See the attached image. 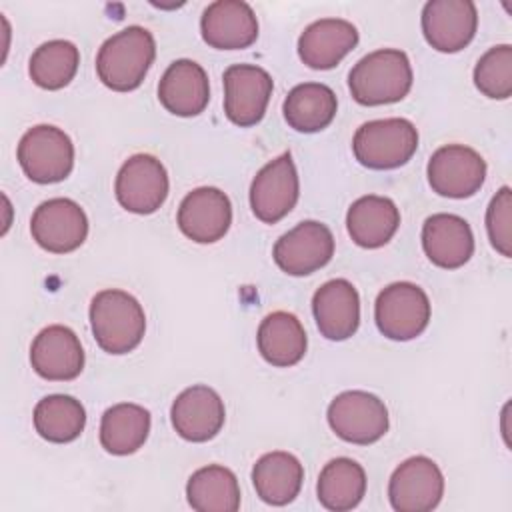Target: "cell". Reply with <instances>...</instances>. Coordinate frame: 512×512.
Masks as SVG:
<instances>
[{"label": "cell", "instance_id": "obj_1", "mask_svg": "<svg viewBox=\"0 0 512 512\" xmlns=\"http://www.w3.org/2000/svg\"><path fill=\"white\" fill-rule=\"evenodd\" d=\"M412 66L406 52L380 48L360 58L350 74L348 88L362 106L400 102L412 88Z\"/></svg>", "mask_w": 512, "mask_h": 512}, {"label": "cell", "instance_id": "obj_2", "mask_svg": "<svg viewBox=\"0 0 512 512\" xmlns=\"http://www.w3.org/2000/svg\"><path fill=\"white\" fill-rule=\"evenodd\" d=\"M154 58L152 32L142 26H128L104 40L96 54V72L110 90L130 92L142 84Z\"/></svg>", "mask_w": 512, "mask_h": 512}, {"label": "cell", "instance_id": "obj_3", "mask_svg": "<svg viewBox=\"0 0 512 512\" xmlns=\"http://www.w3.org/2000/svg\"><path fill=\"white\" fill-rule=\"evenodd\" d=\"M90 326L104 352L126 354L142 342L146 314L132 294L108 288L98 292L90 302Z\"/></svg>", "mask_w": 512, "mask_h": 512}, {"label": "cell", "instance_id": "obj_4", "mask_svg": "<svg viewBox=\"0 0 512 512\" xmlns=\"http://www.w3.org/2000/svg\"><path fill=\"white\" fill-rule=\"evenodd\" d=\"M418 148V130L406 118H382L362 124L352 140L356 160L372 170L406 164Z\"/></svg>", "mask_w": 512, "mask_h": 512}, {"label": "cell", "instance_id": "obj_5", "mask_svg": "<svg viewBox=\"0 0 512 512\" xmlns=\"http://www.w3.org/2000/svg\"><path fill=\"white\" fill-rule=\"evenodd\" d=\"M24 174L38 184L68 178L74 166V144L70 136L50 124H38L24 132L16 150Z\"/></svg>", "mask_w": 512, "mask_h": 512}, {"label": "cell", "instance_id": "obj_6", "mask_svg": "<svg viewBox=\"0 0 512 512\" xmlns=\"http://www.w3.org/2000/svg\"><path fill=\"white\" fill-rule=\"evenodd\" d=\"M430 300L414 282H394L386 286L374 304L378 330L390 340H412L430 322Z\"/></svg>", "mask_w": 512, "mask_h": 512}, {"label": "cell", "instance_id": "obj_7", "mask_svg": "<svg viewBox=\"0 0 512 512\" xmlns=\"http://www.w3.org/2000/svg\"><path fill=\"white\" fill-rule=\"evenodd\" d=\"M332 432L350 444H372L388 432L386 404L364 390H346L338 394L326 412Z\"/></svg>", "mask_w": 512, "mask_h": 512}, {"label": "cell", "instance_id": "obj_8", "mask_svg": "<svg viewBox=\"0 0 512 512\" xmlns=\"http://www.w3.org/2000/svg\"><path fill=\"white\" fill-rule=\"evenodd\" d=\"M222 80L226 118L240 128L258 124L274 90L272 76L256 64H232Z\"/></svg>", "mask_w": 512, "mask_h": 512}, {"label": "cell", "instance_id": "obj_9", "mask_svg": "<svg viewBox=\"0 0 512 512\" xmlns=\"http://www.w3.org/2000/svg\"><path fill=\"white\" fill-rule=\"evenodd\" d=\"M114 192L120 206L128 212L152 214L168 196V172L158 158L134 154L120 166Z\"/></svg>", "mask_w": 512, "mask_h": 512}, {"label": "cell", "instance_id": "obj_10", "mask_svg": "<svg viewBox=\"0 0 512 512\" xmlns=\"http://www.w3.org/2000/svg\"><path fill=\"white\" fill-rule=\"evenodd\" d=\"M484 178V158L464 144H446L428 160V182L436 194L446 198L474 196L482 188Z\"/></svg>", "mask_w": 512, "mask_h": 512}, {"label": "cell", "instance_id": "obj_11", "mask_svg": "<svg viewBox=\"0 0 512 512\" xmlns=\"http://www.w3.org/2000/svg\"><path fill=\"white\" fill-rule=\"evenodd\" d=\"M298 194V172L290 152H284L254 176L250 184V208L258 220L276 224L296 206Z\"/></svg>", "mask_w": 512, "mask_h": 512}, {"label": "cell", "instance_id": "obj_12", "mask_svg": "<svg viewBox=\"0 0 512 512\" xmlns=\"http://www.w3.org/2000/svg\"><path fill=\"white\" fill-rule=\"evenodd\" d=\"M272 256L282 272L308 276L334 256V236L326 224L304 220L276 240Z\"/></svg>", "mask_w": 512, "mask_h": 512}, {"label": "cell", "instance_id": "obj_13", "mask_svg": "<svg viewBox=\"0 0 512 512\" xmlns=\"http://www.w3.org/2000/svg\"><path fill=\"white\" fill-rule=\"evenodd\" d=\"M444 496V476L428 456L404 460L390 476L388 498L396 512H430Z\"/></svg>", "mask_w": 512, "mask_h": 512}, {"label": "cell", "instance_id": "obj_14", "mask_svg": "<svg viewBox=\"0 0 512 512\" xmlns=\"http://www.w3.org/2000/svg\"><path fill=\"white\" fill-rule=\"evenodd\" d=\"M36 244L52 254H66L80 248L88 236L86 212L70 198L42 202L30 220Z\"/></svg>", "mask_w": 512, "mask_h": 512}, {"label": "cell", "instance_id": "obj_15", "mask_svg": "<svg viewBox=\"0 0 512 512\" xmlns=\"http://www.w3.org/2000/svg\"><path fill=\"white\" fill-rule=\"evenodd\" d=\"M422 34L438 52H458L470 44L478 26L472 0H430L422 8Z\"/></svg>", "mask_w": 512, "mask_h": 512}, {"label": "cell", "instance_id": "obj_16", "mask_svg": "<svg viewBox=\"0 0 512 512\" xmlns=\"http://www.w3.org/2000/svg\"><path fill=\"white\" fill-rule=\"evenodd\" d=\"M232 224L230 198L212 186L188 192L178 208V228L198 244L218 242Z\"/></svg>", "mask_w": 512, "mask_h": 512}, {"label": "cell", "instance_id": "obj_17", "mask_svg": "<svg viewBox=\"0 0 512 512\" xmlns=\"http://www.w3.org/2000/svg\"><path fill=\"white\" fill-rule=\"evenodd\" d=\"M226 408L216 390L204 384L182 390L170 408L174 430L188 442H208L224 426Z\"/></svg>", "mask_w": 512, "mask_h": 512}, {"label": "cell", "instance_id": "obj_18", "mask_svg": "<svg viewBox=\"0 0 512 512\" xmlns=\"http://www.w3.org/2000/svg\"><path fill=\"white\" fill-rule=\"evenodd\" d=\"M34 372L52 382L74 380L84 368V350L68 326L52 324L38 332L30 346Z\"/></svg>", "mask_w": 512, "mask_h": 512}, {"label": "cell", "instance_id": "obj_19", "mask_svg": "<svg viewBox=\"0 0 512 512\" xmlns=\"http://www.w3.org/2000/svg\"><path fill=\"white\" fill-rule=\"evenodd\" d=\"M200 32L212 48L242 50L256 42L258 20L250 4L242 0H216L202 12Z\"/></svg>", "mask_w": 512, "mask_h": 512}, {"label": "cell", "instance_id": "obj_20", "mask_svg": "<svg viewBox=\"0 0 512 512\" xmlns=\"http://www.w3.org/2000/svg\"><path fill=\"white\" fill-rule=\"evenodd\" d=\"M312 312L320 334L340 342L350 338L360 324V296L352 282L334 278L324 282L312 296Z\"/></svg>", "mask_w": 512, "mask_h": 512}, {"label": "cell", "instance_id": "obj_21", "mask_svg": "<svg viewBox=\"0 0 512 512\" xmlns=\"http://www.w3.org/2000/svg\"><path fill=\"white\" fill-rule=\"evenodd\" d=\"M158 100L176 116H198L210 100L206 70L188 58L174 60L160 78Z\"/></svg>", "mask_w": 512, "mask_h": 512}, {"label": "cell", "instance_id": "obj_22", "mask_svg": "<svg viewBox=\"0 0 512 512\" xmlns=\"http://www.w3.org/2000/svg\"><path fill=\"white\" fill-rule=\"evenodd\" d=\"M358 44V30L344 18H320L298 38L300 60L314 70L334 68Z\"/></svg>", "mask_w": 512, "mask_h": 512}, {"label": "cell", "instance_id": "obj_23", "mask_svg": "<svg viewBox=\"0 0 512 512\" xmlns=\"http://www.w3.org/2000/svg\"><path fill=\"white\" fill-rule=\"evenodd\" d=\"M422 248L432 264L454 270L474 254V234L470 224L456 214H432L422 226Z\"/></svg>", "mask_w": 512, "mask_h": 512}, {"label": "cell", "instance_id": "obj_24", "mask_svg": "<svg viewBox=\"0 0 512 512\" xmlns=\"http://www.w3.org/2000/svg\"><path fill=\"white\" fill-rule=\"evenodd\" d=\"M400 226V210L386 196L368 194L352 202L346 214L350 238L362 248H380Z\"/></svg>", "mask_w": 512, "mask_h": 512}, {"label": "cell", "instance_id": "obj_25", "mask_svg": "<svg viewBox=\"0 0 512 512\" xmlns=\"http://www.w3.org/2000/svg\"><path fill=\"white\" fill-rule=\"evenodd\" d=\"M304 466L290 452H268L252 468V484L262 502L272 506L290 504L302 488Z\"/></svg>", "mask_w": 512, "mask_h": 512}, {"label": "cell", "instance_id": "obj_26", "mask_svg": "<svg viewBox=\"0 0 512 512\" xmlns=\"http://www.w3.org/2000/svg\"><path fill=\"white\" fill-rule=\"evenodd\" d=\"M256 342L262 358L278 368L298 364L308 346L302 322L284 310H276L260 322Z\"/></svg>", "mask_w": 512, "mask_h": 512}, {"label": "cell", "instance_id": "obj_27", "mask_svg": "<svg viewBox=\"0 0 512 512\" xmlns=\"http://www.w3.org/2000/svg\"><path fill=\"white\" fill-rule=\"evenodd\" d=\"M150 434V412L132 402L110 406L102 414L100 444L108 454L128 456L144 446Z\"/></svg>", "mask_w": 512, "mask_h": 512}, {"label": "cell", "instance_id": "obj_28", "mask_svg": "<svg viewBox=\"0 0 512 512\" xmlns=\"http://www.w3.org/2000/svg\"><path fill=\"white\" fill-rule=\"evenodd\" d=\"M338 100L330 86L320 82H304L294 86L284 100V118L298 132H320L336 116Z\"/></svg>", "mask_w": 512, "mask_h": 512}, {"label": "cell", "instance_id": "obj_29", "mask_svg": "<svg viewBox=\"0 0 512 512\" xmlns=\"http://www.w3.org/2000/svg\"><path fill=\"white\" fill-rule=\"evenodd\" d=\"M186 498L198 512H236L240 508V484L230 468L208 464L188 478Z\"/></svg>", "mask_w": 512, "mask_h": 512}, {"label": "cell", "instance_id": "obj_30", "mask_svg": "<svg viewBox=\"0 0 512 512\" xmlns=\"http://www.w3.org/2000/svg\"><path fill=\"white\" fill-rule=\"evenodd\" d=\"M316 492L326 510H352L366 494V472L352 458H334L320 470Z\"/></svg>", "mask_w": 512, "mask_h": 512}, {"label": "cell", "instance_id": "obj_31", "mask_svg": "<svg viewBox=\"0 0 512 512\" xmlns=\"http://www.w3.org/2000/svg\"><path fill=\"white\" fill-rule=\"evenodd\" d=\"M86 426V410L80 400L68 394H50L34 408L36 432L54 444L76 440Z\"/></svg>", "mask_w": 512, "mask_h": 512}, {"label": "cell", "instance_id": "obj_32", "mask_svg": "<svg viewBox=\"0 0 512 512\" xmlns=\"http://www.w3.org/2000/svg\"><path fill=\"white\" fill-rule=\"evenodd\" d=\"M80 52L70 40H48L40 44L28 64L30 78L46 90H60L76 76Z\"/></svg>", "mask_w": 512, "mask_h": 512}, {"label": "cell", "instance_id": "obj_33", "mask_svg": "<svg viewBox=\"0 0 512 512\" xmlns=\"http://www.w3.org/2000/svg\"><path fill=\"white\" fill-rule=\"evenodd\" d=\"M476 88L494 100H506L512 94V46L498 44L480 56L474 66Z\"/></svg>", "mask_w": 512, "mask_h": 512}, {"label": "cell", "instance_id": "obj_34", "mask_svg": "<svg viewBox=\"0 0 512 512\" xmlns=\"http://www.w3.org/2000/svg\"><path fill=\"white\" fill-rule=\"evenodd\" d=\"M486 230L490 244L504 256H512V192L502 186L486 210Z\"/></svg>", "mask_w": 512, "mask_h": 512}]
</instances>
